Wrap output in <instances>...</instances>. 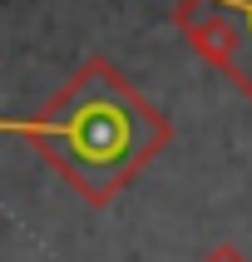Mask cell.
<instances>
[{"label": "cell", "instance_id": "6da1fadb", "mask_svg": "<svg viewBox=\"0 0 252 262\" xmlns=\"http://www.w3.org/2000/svg\"><path fill=\"white\" fill-rule=\"evenodd\" d=\"M0 134L35 139L89 203H109L168 144V124L158 119V109L133 94L104 59H89L50 99L44 114L0 119Z\"/></svg>", "mask_w": 252, "mask_h": 262}, {"label": "cell", "instance_id": "7a4b0ae2", "mask_svg": "<svg viewBox=\"0 0 252 262\" xmlns=\"http://www.w3.org/2000/svg\"><path fill=\"white\" fill-rule=\"evenodd\" d=\"M222 20V70L252 99V0H213Z\"/></svg>", "mask_w": 252, "mask_h": 262}]
</instances>
